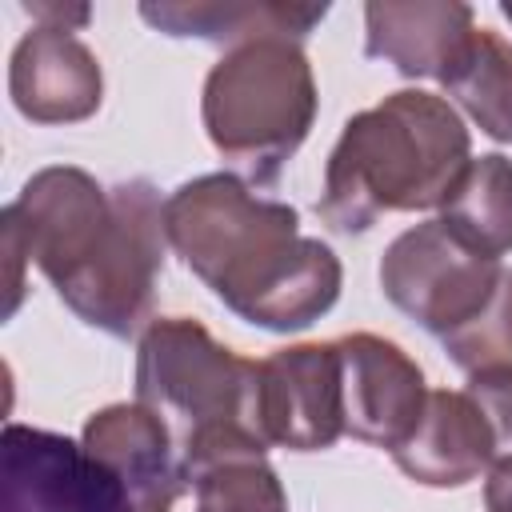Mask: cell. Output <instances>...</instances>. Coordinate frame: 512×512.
Wrapping results in <instances>:
<instances>
[{
	"label": "cell",
	"instance_id": "3",
	"mask_svg": "<svg viewBox=\"0 0 512 512\" xmlns=\"http://www.w3.org/2000/svg\"><path fill=\"white\" fill-rule=\"evenodd\" d=\"M136 400L172 428L184 476L232 452H268L260 360L232 352L192 316H152L136 336Z\"/></svg>",
	"mask_w": 512,
	"mask_h": 512
},
{
	"label": "cell",
	"instance_id": "13",
	"mask_svg": "<svg viewBox=\"0 0 512 512\" xmlns=\"http://www.w3.org/2000/svg\"><path fill=\"white\" fill-rule=\"evenodd\" d=\"M476 32L460 0H368L364 56L392 64L408 80H440Z\"/></svg>",
	"mask_w": 512,
	"mask_h": 512
},
{
	"label": "cell",
	"instance_id": "1",
	"mask_svg": "<svg viewBox=\"0 0 512 512\" xmlns=\"http://www.w3.org/2000/svg\"><path fill=\"white\" fill-rule=\"evenodd\" d=\"M168 248L252 328L304 332L344 288L340 256L300 232V212L256 196L236 172H204L164 196Z\"/></svg>",
	"mask_w": 512,
	"mask_h": 512
},
{
	"label": "cell",
	"instance_id": "19",
	"mask_svg": "<svg viewBox=\"0 0 512 512\" xmlns=\"http://www.w3.org/2000/svg\"><path fill=\"white\" fill-rule=\"evenodd\" d=\"M464 392L480 404V412L496 436V460L512 456V368L476 372V376H468Z\"/></svg>",
	"mask_w": 512,
	"mask_h": 512
},
{
	"label": "cell",
	"instance_id": "8",
	"mask_svg": "<svg viewBox=\"0 0 512 512\" xmlns=\"http://www.w3.org/2000/svg\"><path fill=\"white\" fill-rule=\"evenodd\" d=\"M260 436L268 448L320 452L344 436L336 340L288 344L260 360Z\"/></svg>",
	"mask_w": 512,
	"mask_h": 512
},
{
	"label": "cell",
	"instance_id": "15",
	"mask_svg": "<svg viewBox=\"0 0 512 512\" xmlns=\"http://www.w3.org/2000/svg\"><path fill=\"white\" fill-rule=\"evenodd\" d=\"M460 244L500 260L512 252V160L504 152L472 156L436 216Z\"/></svg>",
	"mask_w": 512,
	"mask_h": 512
},
{
	"label": "cell",
	"instance_id": "18",
	"mask_svg": "<svg viewBox=\"0 0 512 512\" xmlns=\"http://www.w3.org/2000/svg\"><path fill=\"white\" fill-rule=\"evenodd\" d=\"M440 348L468 376L512 368V268H504V280H500L492 304L472 324L448 332L440 340Z\"/></svg>",
	"mask_w": 512,
	"mask_h": 512
},
{
	"label": "cell",
	"instance_id": "10",
	"mask_svg": "<svg viewBox=\"0 0 512 512\" xmlns=\"http://www.w3.org/2000/svg\"><path fill=\"white\" fill-rule=\"evenodd\" d=\"M80 444L120 480L128 512H172V504L188 488L172 428L140 400L104 404L100 412H92L84 420Z\"/></svg>",
	"mask_w": 512,
	"mask_h": 512
},
{
	"label": "cell",
	"instance_id": "12",
	"mask_svg": "<svg viewBox=\"0 0 512 512\" xmlns=\"http://www.w3.org/2000/svg\"><path fill=\"white\" fill-rule=\"evenodd\" d=\"M392 464L424 488H464L496 464V436L464 388H432L420 424Z\"/></svg>",
	"mask_w": 512,
	"mask_h": 512
},
{
	"label": "cell",
	"instance_id": "11",
	"mask_svg": "<svg viewBox=\"0 0 512 512\" xmlns=\"http://www.w3.org/2000/svg\"><path fill=\"white\" fill-rule=\"evenodd\" d=\"M8 96L32 124H80L104 100V72L76 32L32 24L12 48Z\"/></svg>",
	"mask_w": 512,
	"mask_h": 512
},
{
	"label": "cell",
	"instance_id": "9",
	"mask_svg": "<svg viewBox=\"0 0 512 512\" xmlns=\"http://www.w3.org/2000/svg\"><path fill=\"white\" fill-rule=\"evenodd\" d=\"M344 376V432L352 440L396 452L424 416L428 384L420 364L376 332H348L336 340Z\"/></svg>",
	"mask_w": 512,
	"mask_h": 512
},
{
	"label": "cell",
	"instance_id": "7",
	"mask_svg": "<svg viewBox=\"0 0 512 512\" xmlns=\"http://www.w3.org/2000/svg\"><path fill=\"white\" fill-rule=\"evenodd\" d=\"M0 512H128L120 480L64 432L4 424Z\"/></svg>",
	"mask_w": 512,
	"mask_h": 512
},
{
	"label": "cell",
	"instance_id": "6",
	"mask_svg": "<svg viewBox=\"0 0 512 512\" xmlns=\"http://www.w3.org/2000/svg\"><path fill=\"white\" fill-rule=\"evenodd\" d=\"M504 268V260H488L460 244L440 220H420L384 248L380 292L400 316L444 340L492 304Z\"/></svg>",
	"mask_w": 512,
	"mask_h": 512
},
{
	"label": "cell",
	"instance_id": "17",
	"mask_svg": "<svg viewBox=\"0 0 512 512\" xmlns=\"http://www.w3.org/2000/svg\"><path fill=\"white\" fill-rule=\"evenodd\" d=\"M196 512H292L268 452H232L188 476Z\"/></svg>",
	"mask_w": 512,
	"mask_h": 512
},
{
	"label": "cell",
	"instance_id": "21",
	"mask_svg": "<svg viewBox=\"0 0 512 512\" xmlns=\"http://www.w3.org/2000/svg\"><path fill=\"white\" fill-rule=\"evenodd\" d=\"M484 508L488 512H512V456H500L484 472Z\"/></svg>",
	"mask_w": 512,
	"mask_h": 512
},
{
	"label": "cell",
	"instance_id": "14",
	"mask_svg": "<svg viewBox=\"0 0 512 512\" xmlns=\"http://www.w3.org/2000/svg\"><path fill=\"white\" fill-rule=\"evenodd\" d=\"M328 16V4H288V0H160L140 4V20L172 40H208L228 48L264 40V36H288L308 40L312 28Z\"/></svg>",
	"mask_w": 512,
	"mask_h": 512
},
{
	"label": "cell",
	"instance_id": "20",
	"mask_svg": "<svg viewBox=\"0 0 512 512\" xmlns=\"http://www.w3.org/2000/svg\"><path fill=\"white\" fill-rule=\"evenodd\" d=\"M24 12L32 16L36 28H60V32H80L92 20L88 4H24Z\"/></svg>",
	"mask_w": 512,
	"mask_h": 512
},
{
	"label": "cell",
	"instance_id": "2",
	"mask_svg": "<svg viewBox=\"0 0 512 512\" xmlns=\"http://www.w3.org/2000/svg\"><path fill=\"white\" fill-rule=\"evenodd\" d=\"M472 160V136L448 96L388 92L348 116L324 164L316 216L344 236L368 232L384 212H428L448 200Z\"/></svg>",
	"mask_w": 512,
	"mask_h": 512
},
{
	"label": "cell",
	"instance_id": "16",
	"mask_svg": "<svg viewBox=\"0 0 512 512\" xmlns=\"http://www.w3.org/2000/svg\"><path fill=\"white\" fill-rule=\"evenodd\" d=\"M440 84L448 104L456 100L488 140L512 144V40L492 28H476Z\"/></svg>",
	"mask_w": 512,
	"mask_h": 512
},
{
	"label": "cell",
	"instance_id": "22",
	"mask_svg": "<svg viewBox=\"0 0 512 512\" xmlns=\"http://www.w3.org/2000/svg\"><path fill=\"white\" fill-rule=\"evenodd\" d=\"M500 16L512 24V0H500Z\"/></svg>",
	"mask_w": 512,
	"mask_h": 512
},
{
	"label": "cell",
	"instance_id": "5",
	"mask_svg": "<svg viewBox=\"0 0 512 512\" xmlns=\"http://www.w3.org/2000/svg\"><path fill=\"white\" fill-rule=\"evenodd\" d=\"M112 228L92 252V260L56 296L88 328L128 340L152 324V300L164 272L168 232L164 200L152 180L136 176L112 188Z\"/></svg>",
	"mask_w": 512,
	"mask_h": 512
},
{
	"label": "cell",
	"instance_id": "4",
	"mask_svg": "<svg viewBox=\"0 0 512 512\" xmlns=\"http://www.w3.org/2000/svg\"><path fill=\"white\" fill-rule=\"evenodd\" d=\"M320 112L316 76L300 40L264 36L228 48L204 76L200 120L244 184H276Z\"/></svg>",
	"mask_w": 512,
	"mask_h": 512
}]
</instances>
